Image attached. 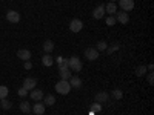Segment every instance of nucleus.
I'll return each mask as SVG.
<instances>
[{
  "label": "nucleus",
  "instance_id": "obj_1",
  "mask_svg": "<svg viewBox=\"0 0 154 115\" xmlns=\"http://www.w3.org/2000/svg\"><path fill=\"white\" fill-rule=\"evenodd\" d=\"M56 91L60 94V95H68L69 91H71V84L68 80H60L56 83Z\"/></svg>",
  "mask_w": 154,
  "mask_h": 115
},
{
  "label": "nucleus",
  "instance_id": "obj_2",
  "mask_svg": "<svg viewBox=\"0 0 154 115\" xmlns=\"http://www.w3.org/2000/svg\"><path fill=\"white\" fill-rule=\"evenodd\" d=\"M68 68L74 72H80L83 69V65H82V61L80 58L77 57V55H72L71 58H68Z\"/></svg>",
  "mask_w": 154,
  "mask_h": 115
},
{
  "label": "nucleus",
  "instance_id": "obj_3",
  "mask_svg": "<svg viewBox=\"0 0 154 115\" xmlns=\"http://www.w3.org/2000/svg\"><path fill=\"white\" fill-rule=\"evenodd\" d=\"M69 29H71V32H80L83 29V22L79 20V19L71 20L69 22Z\"/></svg>",
  "mask_w": 154,
  "mask_h": 115
},
{
  "label": "nucleus",
  "instance_id": "obj_4",
  "mask_svg": "<svg viewBox=\"0 0 154 115\" xmlns=\"http://www.w3.org/2000/svg\"><path fill=\"white\" fill-rule=\"evenodd\" d=\"M35 84H37V80L35 78H32V77H26V78L23 80L22 87H25L29 92V91H32V89H35Z\"/></svg>",
  "mask_w": 154,
  "mask_h": 115
},
{
  "label": "nucleus",
  "instance_id": "obj_5",
  "mask_svg": "<svg viewBox=\"0 0 154 115\" xmlns=\"http://www.w3.org/2000/svg\"><path fill=\"white\" fill-rule=\"evenodd\" d=\"M85 57L89 60V61H94L99 58V51L96 48H86L85 49Z\"/></svg>",
  "mask_w": 154,
  "mask_h": 115
},
{
  "label": "nucleus",
  "instance_id": "obj_6",
  "mask_svg": "<svg viewBox=\"0 0 154 115\" xmlns=\"http://www.w3.org/2000/svg\"><path fill=\"white\" fill-rule=\"evenodd\" d=\"M120 2V9H123L125 12H130L134 9V0H119Z\"/></svg>",
  "mask_w": 154,
  "mask_h": 115
},
{
  "label": "nucleus",
  "instance_id": "obj_7",
  "mask_svg": "<svg viewBox=\"0 0 154 115\" xmlns=\"http://www.w3.org/2000/svg\"><path fill=\"white\" fill-rule=\"evenodd\" d=\"M128 20H130V16H128V12H125V11L116 12V22H119V23H122V25H126Z\"/></svg>",
  "mask_w": 154,
  "mask_h": 115
},
{
  "label": "nucleus",
  "instance_id": "obj_8",
  "mask_svg": "<svg viewBox=\"0 0 154 115\" xmlns=\"http://www.w3.org/2000/svg\"><path fill=\"white\" fill-rule=\"evenodd\" d=\"M31 111L34 112V115H42L45 114V105L40 103V101H35L34 106H31Z\"/></svg>",
  "mask_w": 154,
  "mask_h": 115
},
{
  "label": "nucleus",
  "instance_id": "obj_9",
  "mask_svg": "<svg viewBox=\"0 0 154 115\" xmlns=\"http://www.w3.org/2000/svg\"><path fill=\"white\" fill-rule=\"evenodd\" d=\"M6 20L11 22V23H19L20 22V14L17 11H9L6 14Z\"/></svg>",
  "mask_w": 154,
  "mask_h": 115
},
{
  "label": "nucleus",
  "instance_id": "obj_10",
  "mask_svg": "<svg viewBox=\"0 0 154 115\" xmlns=\"http://www.w3.org/2000/svg\"><path fill=\"white\" fill-rule=\"evenodd\" d=\"M108 98H109V94L108 92H97L96 95H94V100H96V103H105V101H108Z\"/></svg>",
  "mask_w": 154,
  "mask_h": 115
},
{
  "label": "nucleus",
  "instance_id": "obj_11",
  "mask_svg": "<svg viewBox=\"0 0 154 115\" xmlns=\"http://www.w3.org/2000/svg\"><path fill=\"white\" fill-rule=\"evenodd\" d=\"M28 95H29L31 100H34V101H40V100L43 98V92L40 91V89H32V91H29Z\"/></svg>",
  "mask_w": 154,
  "mask_h": 115
},
{
  "label": "nucleus",
  "instance_id": "obj_12",
  "mask_svg": "<svg viewBox=\"0 0 154 115\" xmlns=\"http://www.w3.org/2000/svg\"><path fill=\"white\" fill-rule=\"evenodd\" d=\"M103 16H105V5H99L93 11V17L94 19H103Z\"/></svg>",
  "mask_w": 154,
  "mask_h": 115
},
{
  "label": "nucleus",
  "instance_id": "obj_13",
  "mask_svg": "<svg viewBox=\"0 0 154 115\" xmlns=\"http://www.w3.org/2000/svg\"><path fill=\"white\" fill-rule=\"evenodd\" d=\"M60 80H69L71 78V69L69 68H59Z\"/></svg>",
  "mask_w": 154,
  "mask_h": 115
},
{
  "label": "nucleus",
  "instance_id": "obj_14",
  "mask_svg": "<svg viewBox=\"0 0 154 115\" xmlns=\"http://www.w3.org/2000/svg\"><path fill=\"white\" fill-rule=\"evenodd\" d=\"M68 81H69L71 87H74V89H80V87H82V80H80V77H77V75L71 77Z\"/></svg>",
  "mask_w": 154,
  "mask_h": 115
},
{
  "label": "nucleus",
  "instance_id": "obj_15",
  "mask_svg": "<svg viewBox=\"0 0 154 115\" xmlns=\"http://www.w3.org/2000/svg\"><path fill=\"white\" fill-rule=\"evenodd\" d=\"M17 57L22 58L23 61H26V60L31 58V52H29L28 49H19V51H17Z\"/></svg>",
  "mask_w": 154,
  "mask_h": 115
},
{
  "label": "nucleus",
  "instance_id": "obj_16",
  "mask_svg": "<svg viewBox=\"0 0 154 115\" xmlns=\"http://www.w3.org/2000/svg\"><path fill=\"white\" fill-rule=\"evenodd\" d=\"M105 12H108V16H114L116 12H117V5L109 2L108 5H105Z\"/></svg>",
  "mask_w": 154,
  "mask_h": 115
},
{
  "label": "nucleus",
  "instance_id": "obj_17",
  "mask_svg": "<svg viewBox=\"0 0 154 115\" xmlns=\"http://www.w3.org/2000/svg\"><path fill=\"white\" fill-rule=\"evenodd\" d=\"M53 63H54V58L51 57L49 54H45V55L42 57V65H43V66L49 68V66H53Z\"/></svg>",
  "mask_w": 154,
  "mask_h": 115
},
{
  "label": "nucleus",
  "instance_id": "obj_18",
  "mask_svg": "<svg viewBox=\"0 0 154 115\" xmlns=\"http://www.w3.org/2000/svg\"><path fill=\"white\" fill-rule=\"evenodd\" d=\"M43 101H45V106H53L54 103H56V97L54 95H51V94H48L46 97H43Z\"/></svg>",
  "mask_w": 154,
  "mask_h": 115
},
{
  "label": "nucleus",
  "instance_id": "obj_19",
  "mask_svg": "<svg viewBox=\"0 0 154 115\" xmlns=\"http://www.w3.org/2000/svg\"><path fill=\"white\" fill-rule=\"evenodd\" d=\"M53 49H54V43L51 42V40H45V43H43V51H45V54H49Z\"/></svg>",
  "mask_w": 154,
  "mask_h": 115
},
{
  "label": "nucleus",
  "instance_id": "obj_20",
  "mask_svg": "<svg viewBox=\"0 0 154 115\" xmlns=\"http://www.w3.org/2000/svg\"><path fill=\"white\" fill-rule=\"evenodd\" d=\"M20 111L23 114H29L31 112V105L28 103V101H22V103H20Z\"/></svg>",
  "mask_w": 154,
  "mask_h": 115
},
{
  "label": "nucleus",
  "instance_id": "obj_21",
  "mask_svg": "<svg viewBox=\"0 0 154 115\" xmlns=\"http://www.w3.org/2000/svg\"><path fill=\"white\" fill-rule=\"evenodd\" d=\"M96 49L99 51V52H100V51H106L108 49V43L105 40H100V42L96 43Z\"/></svg>",
  "mask_w": 154,
  "mask_h": 115
},
{
  "label": "nucleus",
  "instance_id": "obj_22",
  "mask_svg": "<svg viewBox=\"0 0 154 115\" xmlns=\"http://www.w3.org/2000/svg\"><path fill=\"white\" fill-rule=\"evenodd\" d=\"M8 94H9L8 87H6V86H3V84H0V100L8 98Z\"/></svg>",
  "mask_w": 154,
  "mask_h": 115
},
{
  "label": "nucleus",
  "instance_id": "obj_23",
  "mask_svg": "<svg viewBox=\"0 0 154 115\" xmlns=\"http://www.w3.org/2000/svg\"><path fill=\"white\" fill-rule=\"evenodd\" d=\"M11 106H12V103L8 100V98H3V100H0V108H3V109H11Z\"/></svg>",
  "mask_w": 154,
  "mask_h": 115
},
{
  "label": "nucleus",
  "instance_id": "obj_24",
  "mask_svg": "<svg viewBox=\"0 0 154 115\" xmlns=\"http://www.w3.org/2000/svg\"><path fill=\"white\" fill-rule=\"evenodd\" d=\"M146 71H148V69H146V66H143V65H142V66H137V68H136V75H137V77H143V75L146 74Z\"/></svg>",
  "mask_w": 154,
  "mask_h": 115
},
{
  "label": "nucleus",
  "instance_id": "obj_25",
  "mask_svg": "<svg viewBox=\"0 0 154 115\" xmlns=\"http://www.w3.org/2000/svg\"><path fill=\"white\" fill-rule=\"evenodd\" d=\"M111 95H112L116 100H120V98L123 97V94H122V91H120V89H114V91L111 92Z\"/></svg>",
  "mask_w": 154,
  "mask_h": 115
},
{
  "label": "nucleus",
  "instance_id": "obj_26",
  "mask_svg": "<svg viewBox=\"0 0 154 115\" xmlns=\"http://www.w3.org/2000/svg\"><path fill=\"white\" fill-rule=\"evenodd\" d=\"M105 23L108 25V26H114V25L117 23V22H116V17H114V16H108L106 20H105Z\"/></svg>",
  "mask_w": 154,
  "mask_h": 115
},
{
  "label": "nucleus",
  "instance_id": "obj_27",
  "mask_svg": "<svg viewBox=\"0 0 154 115\" xmlns=\"http://www.w3.org/2000/svg\"><path fill=\"white\" fill-rule=\"evenodd\" d=\"M17 94H19V97H20V98H23V97H28V94H29V92H28L25 87H20L19 91H17Z\"/></svg>",
  "mask_w": 154,
  "mask_h": 115
},
{
  "label": "nucleus",
  "instance_id": "obj_28",
  "mask_svg": "<svg viewBox=\"0 0 154 115\" xmlns=\"http://www.w3.org/2000/svg\"><path fill=\"white\" fill-rule=\"evenodd\" d=\"M89 108H91L93 111H96V112H100V111H102V105H100V103H96V101H94V103L89 106Z\"/></svg>",
  "mask_w": 154,
  "mask_h": 115
},
{
  "label": "nucleus",
  "instance_id": "obj_29",
  "mask_svg": "<svg viewBox=\"0 0 154 115\" xmlns=\"http://www.w3.org/2000/svg\"><path fill=\"white\" fill-rule=\"evenodd\" d=\"M146 81H148L149 84H154V74H152V71H149V74H148V77H146Z\"/></svg>",
  "mask_w": 154,
  "mask_h": 115
},
{
  "label": "nucleus",
  "instance_id": "obj_30",
  "mask_svg": "<svg viewBox=\"0 0 154 115\" xmlns=\"http://www.w3.org/2000/svg\"><path fill=\"white\" fill-rule=\"evenodd\" d=\"M119 48H120V45H119V43H116V45H112V48H109V49H108V54H112L114 51H117Z\"/></svg>",
  "mask_w": 154,
  "mask_h": 115
},
{
  "label": "nucleus",
  "instance_id": "obj_31",
  "mask_svg": "<svg viewBox=\"0 0 154 115\" xmlns=\"http://www.w3.org/2000/svg\"><path fill=\"white\" fill-rule=\"evenodd\" d=\"M25 69H26V71L32 69V63H31L29 60H26V61H25Z\"/></svg>",
  "mask_w": 154,
  "mask_h": 115
},
{
  "label": "nucleus",
  "instance_id": "obj_32",
  "mask_svg": "<svg viewBox=\"0 0 154 115\" xmlns=\"http://www.w3.org/2000/svg\"><path fill=\"white\" fill-rule=\"evenodd\" d=\"M146 69H148V71H152V69H154V65H148Z\"/></svg>",
  "mask_w": 154,
  "mask_h": 115
},
{
  "label": "nucleus",
  "instance_id": "obj_33",
  "mask_svg": "<svg viewBox=\"0 0 154 115\" xmlns=\"http://www.w3.org/2000/svg\"><path fill=\"white\" fill-rule=\"evenodd\" d=\"M109 2H112V3H114V2H117V0H109Z\"/></svg>",
  "mask_w": 154,
  "mask_h": 115
}]
</instances>
